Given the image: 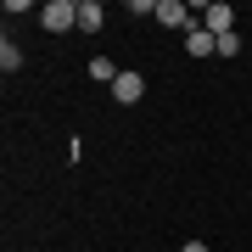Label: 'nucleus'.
<instances>
[{"label": "nucleus", "instance_id": "7", "mask_svg": "<svg viewBox=\"0 0 252 252\" xmlns=\"http://www.w3.org/2000/svg\"><path fill=\"white\" fill-rule=\"evenodd\" d=\"M84 73H90L95 84H118V67L107 62V56H90V62H84Z\"/></svg>", "mask_w": 252, "mask_h": 252}, {"label": "nucleus", "instance_id": "5", "mask_svg": "<svg viewBox=\"0 0 252 252\" xmlns=\"http://www.w3.org/2000/svg\"><path fill=\"white\" fill-rule=\"evenodd\" d=\"M112 95H118V101H124V107H129V101H140V95H146V79H140V73H118Z\"/></svg>", "mask_w": 252, "mask_h": 252}, {"label": "nucleus", "instance_id": "3", "mask_svg": "<svg viewBox=\"0 0 252 252\" xmlns=\"http://www.w3.org/2000/svg\"><path fill=\"white\" fill-rule=\"evenodd\" d=\"M185 51H190V56H213V51H219V34H207L202 23H190V28H185Z\"/></svg>", "mask_w": 252, "mask_h": 252}, {"label": "nucleus", "instance_id": "2", "mask_svg": "<svg viewBox=\"0 0 252 252\" xmlns=\"http://www.w3.org/2000/svg\"><path fill=\"white\" fill-rule=\"evenodd\" d=\"M202 28H207V34H219V39H224V34H235V11L224 6V0H213V6L202 11Z\"/></svg>", "mask_w": 252, "mask_h": 252}, {"label": "nucleus", "instance_id": "4", "mask_svg": "<svg viewBox=\"0 0 252 252\" xmlns=\"http://www.w3.org/2000/svg\"><path fill=\"white\" fill-rule=\"evenodd\" d=\"M101 23H107V6L101 0H79V28L84 34H101Z\"/></svg>", "mask_w": 252, "mask_h": 252}, {"label": "nucleus", "instance_id": "8", "mask_svg": "<svg viewBox=\"0 0 252 252\" xmlns=\"http://www.w3.org/2000/svg\"><path fill=\"white\" fill-rule=\"evenodd\" d=\"M0 67H6V73H17V67H23V51L11 45V39H0Z\"/></svg>", "mask_w": 252, "mask_h": 252}, {"label": "nucleus", "instance_id": "6", "mask_svg": "<svg viewBox=\"0 0 252 252\" xmlns=\"http://www.w3.org/2000/svg\"><path fill=\"white\" fill-rule=\"evenodd\" d=\"M157 23L162 28H190V11L180 6V0H157Z\"/></svg>", "mask_w": 252, "mask_h": 252}, {"label": "nucleus", "instance_id": "9", "mask_svg": "<svg viewBox=\"0 0 252 252\" xmlns=\"http://www.w3.org/2000/svg\"><path fill=\"white\" fill-rule=\"evenodd\" d=\"M180 252H207V241H185V247H180Z\"/></svg>", "mask_w": 252, "mask_h": 252}, {"label": "nucleus", "instance_id": "1", "mask_svg": "<svg viewBox=\"0 0 252 252\" xmlns=\"http://www.w3.org/2000/svg\"><path fill=\"white\" fill-rule=\"evenodd\" d=\"M39 23H45L51 34H67V28H79V0H45V6H39Z\"/></svg>", "mask_w": 252, "mask_h": 252}]
</instances>
